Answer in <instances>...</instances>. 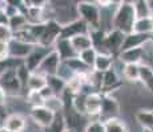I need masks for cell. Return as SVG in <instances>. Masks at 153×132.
<instances>
[{"label": "cell", "mask_w": 153, "mask_h": 132, "mask_svg": "<svg viewBox=\"0 0 153 132\" xmlns=\"http://www.w3.org/2000/svg\"><path fill=\"white\" fill-rule=\"evenodd\" d=\"M136 15L132 1H120L112 16V29L124 33L125 36L133 32Z\"/></svg>", "instance_id": "1"}, {"label": "cell", "mask_w": 153, "mask_h": 132, "mask_svg": "<svg viewBox=\"0 0 153 132\" xmlns=\"http://www.w3.org/2000/svg\"><path fill=\"white\" fill-rule=\"evenodd\" d=\"M76 11L80 20L89 26V29H100V8L96 1H77Z\"/></svg>", "instance_id": "2"}, {"label": "cell", "mask_w": 153, "mask_h": 132, "mask_svg": "<svg viewBox=\"0 0 153 132\" xmlns=\"http://www.w3.org/2000/svg\"><path fill=\"white\" fill-rule=\"evenodd\" d=\"M0 87L5 93L7 98L22 94L23 87L19 78H17L16 67H7V69H4V71L0 74Z\"/></svg>", "instance_id": "3"}, {"label": "cell", "mask_w": 153, "mask_h": 132, "mask_svg": "<svg viewBox=\"0 0 153 132\" xmlns=\"http://www.w3.org/2000/svg\"><path fill=\"white\" fill-rule=\"evenodd\" d=\"M61 32V25L59 23H56L55 20H48L44 25V32L39 40V44L37 45L44 46V48H53L55 42L57 41L59 36H60Z\"/></svg>", "instance_id": "4"}, {"label": "cell", "mask_w": 153, "mask_h": 132, "mask_svg": "<svg viewBox=\"0 0 153 132\" xmlns=\"http://www.w3.org/2000/svg\"><path fill=\"white\" fill-rule=\"evenodd\" d=\"M125 34L121 33L119 31L114 29H109L108 32H105V41H104V49L107 54L114 55L119 54L121 50L123 42H124Z\"/></svg>", "instance_id": "5"}, {"label": "cell", "mask_w": 153, "mask_h": 132, "mask_svg": "<svg viewBox=\"0 0 153 132\" xmlns=\"http://www.w3.org/2000/svg\"><path fill=\"white\" fill-rule=\"evenodd\" d=\"M31 119L36 123L39 127L42 128H48L52 124V122L55 120L56 114L52 112L49 108H47L45 106H39V107H32L31 112H29Z\"/></svg>", "instance_id": "6"}, {"label": "cell", "mask_w": 153, "mask_h": 132, "mask_svg": "<svg viewBox=\"0 0 153 132\" xmlns=\"http://www.w3.org/2000/svg\"><path fill=\"white\" fill-rule=\"evenodd\" d=\"M60 58H59V54L56 53L53 49L48 53V54L44 57V60L42 61V63L39 65V67L36 69L37 73L45 75V77H49V75H56L57 74L59 66H60Z\"/></svg>", "instance_id": "7"}, {"label": "cell", "mask_w": 153, "mask_h": 132, "mask_svg": "<svg viewBox=\"0 0 153 132\" xmlns=\"http://www.w3.org/2000/svg\"><path fill=\"white\" fill-rule=\"evenodd\" d=\"M89 26H88L83 20L77 19L75 21L69 23V24L61 26V32H60V36L59 39H63V40H69L75 36H79V34H88L89 33Z\"/></svg>", "instance_id": "8"}, {"label": "cell", "mask_w": 153, "mask_h": 132, "mask_svg": "<svg viewBox=\"0 0 153 132\" xmlns=\"http://www.w3.org/2000/svg\"><path fill=\"white\" fill-rule=\"evenodd\" d=\"M52 49H53V48H52ZM52 49L51 48H44V46H40V45H36L33 49H32V52L28 54V57L23 61L24 66L27 67L31 73L36 71V69L39 67L40 63H42V61L44 60V57H45V55L48 54Z\"/></svg>", "instance_id": "9"}, {"label": "cell", "mask_w": 153, "mask_h": 132, "mask_svg": "<svg viewBox=\"0 0 153 132\" xmlns=\"http://www.w3.org/2000/svg\"><path fill=\"white\" fill-rule=\"evenodd\" d=\"M119 111H120L119 102L109 95H104L102 96V102H101V110H100V115H99L100 119L99 120L104 123L105 120L117 118Z\"/></svg>", "instance_id": "10"}, {"label": "cell", "mask_w": 153, "mask_h": 132, "mask_svg": "<svg viewBox=\"0 0 153 132\" xmlns=\"http://www.w3.org/2000/svg\"><path fill=\"white\" fill-rule=\"evenodd\" d=\"M35 46L36 45H29V44H25V42H22V41L12 39L8 42V54H10V58L24 61Z\"/></svg>", "instance_id": "11"}, {"label": "cell", "mask_w": 153, "mask_h": 132, "mask_svg": "<svg viewBox=\"0 0 153 132\" xmlns=\"http://www.w3.org/2000/svg\"><path fill=\"white\" fill-rule=\"evenodd\" d=\"M152 40H153V34H141V33H133L132 32V33L125 36L120 52L133 49V48H143L148 42H151Z\"/></svg>", "instance_id": "12"}, {"label": "cell", "mask_w": 153, "mask_h": 132, "mask_svg": "<svg viewBox=\"0 0 153 132\" xmlns=\"http://www.w3.org/2000/svg\"><path fill=\"white\" fill-rule=\"evenodd\" d=\"M3 127L11 132H24L27 128V120L19 112L10 114L3 120Z\"/></svg>", "instance_id": "13"}, {"label": "cell", "mask_w": 153, "mask_h": 132, "mask_svg": "<svg viewBox=\"0 0 153 132\" xmlns=\"http://www.w3.org/2000/svg\"><path fill=\"white\" fill-rule=\"evenodd\" d=\"M119 61L123 65H140L144 57V46L143 48H133L128 50H123L117 54Z\"/></svg>", "instance_id": "14"}, {"label": "cell", "mask_w": 153, "mask_h": 132, "mask_svg": "<svg viewBox=\"0 0 153 132\" xmlns=\"http://www.w3.org/2000/svg\"><path fill=\"white\" fill-rule=\"evenodd\" d=\"M102 95L99 91L87 94L85 96V114L89 116H99L101 110Z\"/></svg>", "instance_id": "15"}, {"label": "cell", "mask_w": 153, "mask_h": 132, "mask_svg": "<svg viewBox=\"0 0 153 132\" xmlns=\"http://www.w3.org/2000/svg\"><path fill=\"white\" fill-rule=\"evenodd\" d=\"M53 50L59 54V58H60L61 62L77 57V53L73 50V48H72V45H71L69 40L57 39V41H56L55 45H53Z\"/></svg>", "instance_id": "16"}, {"label": "cell", "mask_w": 153, "mask_h": 132, "mask_svg": "<svg viewBox=\"0 0 153 132\" xmlns=\"http://www.w3.org/2000/svg\"><path fill=\"white\" fill-rule=\"evenodd\" d=\"M69 42H71V45H72L73 50L77 53V55H79V53L87 50V49L93 48L89 33L88 34H79V36L72 37V39H69Z\"/></svg>", "instance_id": "17"}, {"label": "cell", "mask_w": 153, "mask_h": 132, "mask_svg": "<svg viewBox=\"0 0 153 132\" xmlns=\"http://www.w3.org/2000/svg\"><path fill=\"white\" fill-rule=\"evenodd\" d=\"M113 66V55L104 54V53H97V57L93 63V70L97 73H105Z\"/></svg>", "instance_id": "18"}, {"label": "cell", "mask_w": 153, "mask_h": 132, "mask_svg": "<svg viewBox=\"0 0 153 132\" xmlns=\"http://www.w3.org/2000/svg\"><path fill=\"white\" fill-rule=\"evenodd\" d=\"M139 81L146 87V90L153 93V67L152 66L146 65V63H140Z\"/></svg>", "instance_id": "19"}, {"label": "cell", "mask_w": 153, "mask_h": 132, "mask_svg": "<svg viewBox=\"0 0 153 132\" xmlns=\"http://www.w3.org/2000/svg\"><path fill=\"white\" fill-rule=\"evenodd\" d=\"M47 86V77L37 71H33L29 74L28 82H27V89L28 91H40L43 87Z\"/></svg>", "instance_id": "20"}, {"label": "cell", "mask_w": 153, "mask_h": 132, "mask_svg": "<svg viewBox=\"0 0 153 132\" xmlns=\"http://www.w3.org/2000/svg\"><path fill=\"white\" fill-rule=\"evenodd\" d=\"M47 86L52 90L55 96H60L64 93V90L67 89V82L63 81L57 75H49V77H47Z\"/></svg>", "instance_id": "21"}, {"label": "cell", "mask_w": 153, "mask_h": 132, "mask_svg": "<svg viewBox=\"0 0 153 132\" xmlns=\"http://www.w3.org/2000/svg\"><path fill=\"white\" fill-rule=\"evenodd\" d=\"M7 25L10 26V29L13 32H17V31H22V29H24L25 26L28 25V21H27V17H25L24 13H16L13 15V16L8 17V23Z\"/></svg>", "instance_id": "22"}, {"label": "cell", "mask_w": 153, "mask_h": 132, "mask_svg": "<svg viewBox=\"0 0 153 132\" xmlns=\"http://www.w3.org/2000/svg\"><path fill=\"white\" fill-rule=\"evenodd\" d=\"M133 33L141 34H153V21L151 17L137 19L133 25Z\"/></svg>", "instance_id": "23"}, {"label": "cell", "mask_w": 153, "mask_h": 132, "mask_svg": "<svg viewBox=\"0 0 153 132\" xmlns=\"http://www.w3.org/2000/svg\"><path fill=\"white\" fill-rule=\"evenodd\" d=\"M64 63L69 67V70L75 75L76 74H88V73H91L93 70V69H91V67H88L87 65H84L79 57H75V58L68 60V61H64Z\"/></svg>", "instance_id": "24"}, {"label": "cell", "mask_w": 153, "mask_h": 132, "mask_svg": "<svg viewBox=\"0 0 153 132\" xmlns=\"http://www.w3.org/2000/svg\"><path fill=\"white\" fill-rule=\"evenodd\" d=\"M136 120L143 130H153V111L140 110L136 114Z\"/></svg>", "instance_id": "25"}, {"label": "cell", "mask_w": 153, "mask_h": 132, "mask_svg": "<svg viewBox=\"0 0 153 132\" xmlns=\"http://www.w3.org/2000/svg\"><path fill=\"white\" fill-rule=\"evenodd\" d=\"M120 79L117 75V71L113 69V66L109 70H107L105 73H102V78H101V89L105 90L107 87H113L116 85H119Z\"/></svg>", "instance_id": "26"}, {"label": "cell", "mask_w": 153, "mask_h": 132, "mask_svg": "<svg viewBox=\"0 0 153 132\" xmlns=\"http://www.w3.org/2000/svg\"><path fill=\"white\" fill-rule=\"evenodd\" d=\"M132 3H133V9H134V15H136V19H146V17L152 16L151 8H149L146 0H137V1H132Z\"/></svg>", "instance_id": "27"}, {"label": "cell", "mask_w": 153, "mask_h": 132, "mask_svg": "<svg viewBox=\"0 0 153 132\" xmlns=\"http://www.w3.org/2000/svg\"><path fill=\"white\" fill-rule=\"evenodd\" d=\"M105 132H128L125 123L119 118H113L104 122Z\"/></svg>", "instance_id": "28"}, {"label": "cell", "mask_w": 153, "mask_h": 132, "mask_svg": "<svg viewBox=\"0 0 153 132\" xmlns=\"http://www.w3.org/2000/svg\"><path fill=\"white\" fill-rule=\"evenodd\" d=\"M67 130V123L64 119L63 112H57L55 116V120L48 128H45V132H64Z\"/></svg>", "instance_id": "29"}, {"label": "cell", "mask_w": 153, "mask_h": 132, "mask_svg": "<svg viewBox=\"0 0 153 132\" xmlns=\"http://www.w3.org/2000/svg\"><path fill=\"white\" fill-rule=\"evenodd\" d=\"M121 73L125 79L131 82H137L140 75V65H123Z\"/></svg>", "instance_id": "30"}, {"label": "cell", "mask_w": 153, "mask_h": 132, "mask_svg": "<svg viewBox=\"0 0 153 132\" xmlns=\"http://www.w3.org/2000/svg\"><path fill=\"white\" fill-rule=\"evenodd\" d=\"M77 57L80 58V61L84 63V65H87L88 67L93 69V63H95V60H96V57H97V52H96L93 48H91V49H87V50L79 53Z\"/></svg>", "instance_id": "31"}, {"label": "cell", "mask_w": 153, "mask_h": 132, "mask_svg": "<svg viewBox=\"0 0 153 132\" xmlns=\"http://www.w3.org/2000/svg\"><path fill=\"white\" fill-rule=\"evenodd\" d=\"M16 74H17V78H19L20 83H22L23 90L27 89V82H28V78H29V74H31V71H29L27 67L24 66V63H23V62L16 67Z\"/></svg>", "instance_id": "32"}, {"label": "cell", "mask_w": 153, "mask_h": 132, "mask_svg": "<svg viewBox=\"0 0 153 132\" xmlns=\"http://www.w3.org/2000/svg\"><path fill=\"white\" fill-rule=\"evenodd\" d=\"M27 103L31 107H39V106H44V99L42 98V95L39 94V91H28L25 95Z\"/></svg>", "instance_id": "33"}, {"label": "cell", "mask_w": 153, "mask_h": 132, "mask_svg": "<svg viewBox=\"0 0 153 132\" xmlns=\"http://www.w3.org/2000/svg\"><path fill=\"white\" fill-rule=\"evenodd\" d=\"M13 39V32L7 24H0V42H10Z\"/></svg>", "instance_id": "34"}, {"label": "cell", "mask_w": 153, "mask_h": 132, "mask_svg": "<svg viewBox=\"0 0 153 132\" xmlns=\"http://www.w3.org/2000/svg\"><path fill=\"white\" fill-rule=\"evenodd\" d=\"M84 132H105V125L100 120H95V122H89L85 127Z\"/></svg>", "instance_id": "35"}, {"label": "cell", "mask_w": 153, "mask_h": 132, "mask_svg": "<svg viewBox=\"0 0 153 132\" xmlns=\"http://www.w3.org/2000/svg\"><path fill=\"white\" fill-rule=\"evenodd\" d=\"M8 57H10V54H8V44L0 42V61H5Z\"/></svg>", "instance_id": "36"}, {"label": "cell", "mask_w": 153, "mask_h": 132, "mask_svg": "<svg viewBox=\"0 0 153 132\" xmlns=\"http://www.w3.org/2000/svg\"><path fill=\"white\" fill-rule=\"evenodd\" d=\"M39 94H40V95H42V98L44 99V102H45V101H48V99H51L52 96H55V94L52 93V90L49 89L48 86L43 87V89L39 91Z\"/></svg>", "instance_id": "37"}, {"label": "cell", "mask_w": 153, "mask_h": 132, "mask_svg": "<svg viewBox=\"0 0 153 132\" xmlns=\"http://www.w3.org/2000/svg\"><path fill=\"white\" fill-rule=\"evenodd\" d=\"M5 102H7V95H5V93L3 91V89L0 87V107H3V106L5 104Z\"/></svg>", "instance_id": "38"}, {"label": "cell", "mask_w": 153, "mask_h": 132, "mask_svg": "<svg viewBox=\"0 0 153 132\" xmlns=\"http://www.w3.org/2000/svg\"><path fill=\"white\" fill-rule=\"evenodd\" d=\"M0 132H11V131H8L7 128H4V127L1 125V127H0Z\"/></svg>", "instance_id": "39"}, {"label": "cell", "mask_w": 153, "mask_h": 132, "mask_svg": "<svg viewBox=\"0 0 153 132\" xmlns=\"http://www.w3.org/2000/svg\"><path fill=\"white\" fill-rule=\"evenodd\" d=\"M64 132H77V131H76V130H72V128H67V130L64 131Z\"/></svg>", "instance_id": "40"}, {"label": "cell", "mask_w": 153, "mask_h": 132, "mask_svg": "<svg viewBox=\"0 0 153 132\" xmlns=\"http://www.w3.org/2000/svg\"><path fill=\"white\" fill-rule=\"evenodd\" d=\"M143 132H153V130H143Z\"/></svg>", "instance_id": "41"}]
</instances>
